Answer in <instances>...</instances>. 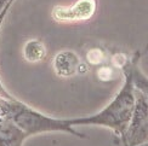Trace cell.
Here are the masks:
<instances>
[{
    "mask_svg": "<svg viewBox=\"0 0 148 146\" xmlns=\"http://www.w3.org/2000/svg\"><path fill=\"white\" fill-rule=\"evenodd\" d=\"M0 116L10 120L26 134L34 135L39 133L62 132L68 133L77 138H86L85 134L74 129L71 118L50 117L17 100L14 97L6 98L0 95Z\"/></svg>",
    "mask_w": 148,
    "mask_h": 146,
    "instance_id": "cell-1",
    "label": "cell"
},
{
    "mask_svg": "<svg viewBox=\"0 0 148 146\" xmlns=\"http://www.w3.org/2000/svg\"><path fill=\"white\" fill-rule=\"evenodd\" d=\"M124 72V83L112 101L101 111L91 116L71 118L72 126H103L112 129L114 134L120 138L126 130L131 121L135 103H136V88L134 86L131 75L126 70Z\"/></svg>",
    "mask_w": 148,
    "mask_h": 146,
    "instance_id": "cell-2",
    "label": "cell"
},
{
    "mask_svg": "<svg viewBox=\"0 0 148 146\" xmlns=\"http://www.w3.org/2000/svg\"><path fill=\"white\" fill-rule=\"evenodd\" d=\"M119 139L123 146L148 143V98L138 89H136V103L131 121Z\"/></svg>",
    "mask_w": 148,
    "mask_h": 146,
    "instance_id": "cell-3",
    "label": "cell"
},
{
    "mask_svg": "<svg viewBox=\"0 0 148 146\" xmlns=\"http://www.w3.org/2000/svg\"><path fill=\"white\" fill-rule=\"evenodd\" d=\"M96 9V0H78L71 6H56V7H53L52 17L55 21L64 23L88 21L95 15Z\"/></svg>",
    "mask_w": 148,
    "mask_h": 146,
    "instance_id": "cell-4",
    "label": "cell"
},
{
    "mask_svg": "<svg viewBox=\"0 0 148 146\" xmlns=\"http://www.w3.org/2000/svg\"><path fill=\"white\" fill-rule=\"evenodd\" d=\"M28 135L10 120L0 116V146H22Z\"/></svg>",
    "mask_w": 148,
    "mask_h": 146,
    "instance_id": "cell-5",
    "label": "cell"
},
{
    "mask_svg": "<svg viewBox=\"0 0 148 146\" xmlns=\"http://www.w3.org/2000/svg\"><path fill=\"white\" fill-rule=\"evenodd\" d=\"M79 57L72 51H63L53 59V69L61 77L73 76L78 71Z\"/></svg>",
    "mask_w": 148,
    "mask_h": 146,
    "instance_id": "cell-6",
    "label": "cell"
},
{
    "mask_svg": "<svg viewBox=\"0 0 148 146\" xmlns=\"http://www.w3.org/2000/svg\"><path fill=\"white\" fill-rule=\"evenodd\" d=\"M140 58L141 52L137 51L130 60H126V63L123 65V70H126L131 75L135 88L141 91L148 98V77L143 74L140 68Z\"/></svg>",
    "mask_w": 148,
    "mask_h": 146,
    "instance_id": "cell-7",
    "label": "cell"
},
{
    "mask_svg": "<svg viewBox=\"0 0 148 146\" xmlns=\"http://www.w3.org/2000/svg\"><path fill=\"white\" fill-rule=\"evenodd\" d=\"M46 50L41 41L30 40L28 41L23 48V56L28 62H40L45 57Z\"/></svg>",
    "mask_w": 148,
    "mask_h": 146,
    "instance_id": "cell-8",
    "label": "cell"
},
{
    "mask_svg": "<svg viewBox=\"0 0 148 146\" xmlns=\"http://www.w3.org/2000/svg\"><path fill=\"white\" fill-rule=\"evenodd\" d=\"M9 1H11V0H0V14H1V11L4 10L5 6L8 5Z\"/></svg>",
    "mask_w": 148,
    "mask_h": 146,
    "instance_id": "cell-9",
    "label": "cell"
},
{
    "mask_svg": "<svg viewBox=\"0 0 148 146\" xmlns=\"http://www.w3.org/2000/svg\"><path fill=\"white\" fill-rule=\"evenodd\" d=\"M137 146H148V143H145V144H141V145H137Z\"/></svg>",
    "mask_w": 148,
    "mask_h": 146,
    "instance_id": "cell-10",
    "label": "cell"
}]
</instances>
